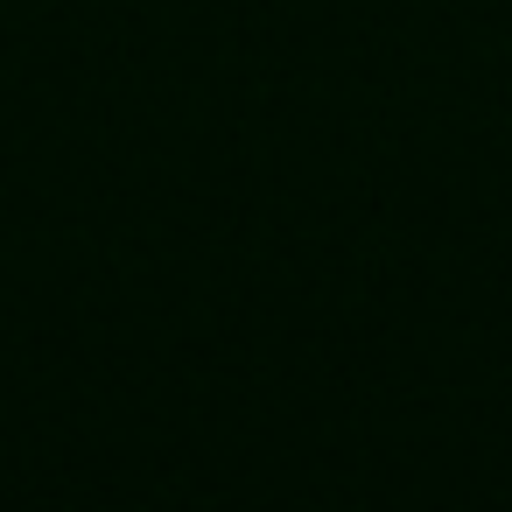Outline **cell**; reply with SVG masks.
I'll return each mask as SVG.
<instances>
[]
</instances>
